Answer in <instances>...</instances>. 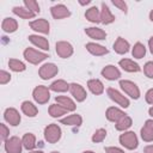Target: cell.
<instances>
[{"instance_id":"obj_1","label":"cell","mask_w":153,"mask_h":153,"mask_svg":"<svg viewBox=\"0 0 153 153\" xmlns=\"http://www.w3.org/2000/svg\"><path fill=\"white\" fill-rule=\"evenodd\" d=\"M23 55H24L25 60L31 65H38V63H41L42 61H44L48 57V55L45 53L38 51V50H36L33 48H26L24 50Z\"/></svg>"},{"instance_id":"obj_2","label":"cell","mask_w":153,"mask_h":153,"mask_svg":"<svg viewBox=\"0 0 153 153\" xmlns=\"http://www.w3.org/2000/svg\"><path fill=\"white\" fill-rule=\"evenodd\" d=\"M61 134H62L61 128L55 123L48 124L44 128V139L49 143H56L61 139Z\"/></svg>"},{"instance_id":"obj_3","label":"cell","mask_w":153,"mask_h":153,"mask_svg":"<svg viewBox=\"0 0 153 153\" xmlns=\"http://www.w3.org/2000/svg\"><path fill=\"white\" fill-rule=\"evenodd\" d=\"M120 143L127 149H135L139 145L137 136L134 131H124L120 135Z\"/></svg>"},{"instance_id":"obj_4","label":"cell","mask_w":153,"mask_h":153,"mask_svg":"<svg viewBox=\"0 0 153 153\" xmlns=\"http://www.w3.org/2000/svg\"><path fill=\"white\" fill-rule=\"evenodd\" d=\"M32 97L36 103L38 104H45L50 99V90L47 86L38 85L32 91Z\"/></svg>"},{"instance_id":"obj_5","label":"cell","mask_w":153,"mask_h":153,"mask_svg":"<svg viewBox=\"0 0 153 153\" xmlns=\"http://www.w3.org/2000/svg\"><path fill=\"white\" fill-rule=\"evenodd\" d=\"M120 86L123 90V92L129 96L133 99H139L140 98V90L137 85L130 80H120Z\"/></svg>"},{"instance_id":"obj_6","label":"cell","mask_w":153,"mask_h":153,"mask_svg":"<svg viewBox=\"0 0 153 153\" xmlns=\"http://www.w3.org/2000/svg\"><path fill=\"white\" fill-rule=\"evenodd\" d=\"M59 73V68L55 63H44L39 67L38 69V75L41 76V79L43 80H48L54 78L56 74Z\"/></svg>"},{"instance_id":"obj_7","label":"cell","mask_w":153,"mask_h":153,"mask_svg":"<svg viewBox=\"0 0 153 153\" xmlns=\"http://www.w3.org/2000/svg\"><path fill=\"white\" fill-rule=\"evenodd\" d=\"M106 93H108V96L110 97V99L111 100H114L116 104H118L120 106H122V108H128L129 106V99L126 97V96H123L121 92H118L116 88H114V87H109L108 90H106Z\"/></svg>"},{"instance_id":"obj_8","label":"cell","mask_w":153,"mask_h":153,"mask_svg":"<svg viewBox=\"0 0 153 153\" xmlns=\"http://www.w3.org/2000/svg\"><path fill=\"white\" fill-rule=\"evenodd\" d=\"M23 142L18 136H11L5 141V151L7 153H22Z\"/></svg>"},{"instance_id":"obj_9","label":"cell","mask_w":153,"mask_h":153,"mask_svg":"<svg viewBox=\"0 0 153 153\" xmlns=\"http://www.w3.org/2000/svg\"><path fill=\"white\" fill-rule=\"evenodd\" d=\"M55 48H56V54L60 57H62V59H67V57L72 56L73 55V51H74L73 45L69 42H66V41L57 42L56 45H55Z\"/></svg>"},{"instance_id":"obj_10","label":"cell","mask_w":153,"mask_h":153,"mask_svg":"<svg viewBox=\"0 0 153 153\" xmlns=\"http://www.w3.org/2000/svg\"><path fill=\"white\" fill-rule=\"evenodd\" d=\"M29 25H30V27H31L32 30H35V31H37V32H41V33H44V35H48V33H49V27H50V25H49L48 20L44 19V18L35 19V20L30 22Z\"/></svg>"},{"instance_id":"obj_11","label":"cell","mask_w":153,"mask_h":153,"mask_svg":"<svg viewBox=\"0 0 153 153\" xmlns=\"http://www.w3.org/2000/svg\"><path fill=\"white\" fill-rule=\"evenodd\" d=\"M4 118L8 124L14 126V127L18 126L20 123V120H22L18 110L14 109V108H7L4 112Z\"/></svg>"},{"instance_id":"obj_12","label":"cell","mask_w":153,"mask_h":153,"mask_svg":"<svg viewBox=\"0 0 153 153\" xmlns=\"http://www.w3.org/2000/svg\"><path fill=\"white\" fill-rule=\"evenodd\" d=\"M69 92L75 98L76 102H84L87 97V93H86L85 88L80 84H76V82H72L69 85Z\"/></svg>"},{"instance_id":"obj_13","label":"cell","mask_w":153,"mask_h":153,"mask_svg":"<svg viewBox=\"0 0 153 153\" xmlns=\"http://www.w3.org/2000/svg\"><path fill=\"white\" fill-rule=\"evenodd\" d=\"M50 12H51V16H53L54 19H63V18H67V17L71 16V12H69L68 7L62 5V4L53 6L50 8Z\"/></svg>"},{"instance_id":"obj_14","label":"cell","mask_w":153,"mask_h":153,"mask_svg":"<svg viewBox=\"0 0 153 153\" xmlns=\"http://www.w3.org/2000/svg\"><path fill=\"white\" fill-rule=\"evenodd\" d=\"M102 76H104L108 80H116L120 79L121 76V72L117 67H115L114 65H108L102 69Z\"/></svg>"},{"instance_id":"obj_15","label":"cell","mask_w":153,"mask_h":153,"mask_svg":"<svg viewBox=\"0 0 153 153\" xmlns=\"http://www.w3.org/2000/svg\"><path fill=\"white\" fill-rule=\"evenodd\" d=\"M118 65L123 71L129 72V73H136V72L141 71V67L131 59H122V60H120Z\"/></svg>"},{"instance_id":"obj_16","label":"cell","mask_w":153,"mask_h":153,"mask_svg":"<svg viewBox=\"0 0 153 153\" xmlns=\"http://www.w3.org/2000/svg\"><path fill=\"white\" fill-rule=\"evenodd\" d=\"M85 33L90 38L96 39V41H102V39H105L106 38V32L103 29H100V27H94V26L86 27L85 29Z\"/></svg>"},{"instance_id":"obj_17","label":"cell","mask_w":153,"mask_h":153,"mask_svg":"<svg viewBox=\"0 0 153 153\" xmlns=\"http://www.w3.org/2000/svg\"><path fill=\"white\" fill-rule=\"evenodd\" d=\"M85 48H86V50H87L90 54H92V55H94V56H103V55H105V54L109 53V50H108L105 47H103V45H100V44H97V43H93V42L86 43Z\"/></svg>"},{"instance_id":"obj_18","label":"cell","mask_w":153,"mask_h":153,"mask_svg":"<svg viewBox=\"0 0 153 153\" xmlns=\"http://www.w3.org/2000/svg\"><path fill=\"white\" fill-rule=\"evenodd\" d=\"M112 48H114V50H115L117 54L122 55V54H126V53L129 51L130 44H129V42H128L127 39H124L123 37H118V38L115 41Z\"/></svg>"},{"instance_id":"obj_19","label":"cell","mask_w":153,"mask_h":153,"mask_svg":"<svg viewBox=\"0 0 153 153\" xmlns=\"http://www.w3.org/2000/svg\"><path fill=\"white\" fill-rule=\"evenodd\" d=\"M114 20H115V16L111 13L108 5H105V2H103L102 10H100V23L104 25H108V24H111Z\"/></svg>"},{"instance_id":"obj_20","label":"cell","mask_w":153,"mask_h":153,"mask_svg":"<svg viewBox=\"0 0 153 153\" xmlns=\"http://www.w3.org/2000/svg\"><path fill=\"white\" fill-rule=\"evenodd\" d=\"M124 115H126V114H124L121 109H118V108H116V106H110V108H108V109H106V112H105V116H106L108 121L115 122V123H116L120 118H122Z\"/></svg>"},{"instance_id":"obj_21","label":"cell","mask_w":153,"mask_h":153,"mask_svg":"<svg viewBox=\"0 0 153 153\" xmlns=\"http://www.w3.org/2000/svg\"><path fill=\"white\" fill-rule=\"evenodd\" d=\"M55 100H56V103H57L60 106H62V108L66 109L67 111H74L75 108H76L75 103H74L69 97H67V96H57V97L55 98Z\"/></svg>"},{"instance_id":"obj_22","label":"cell","mask_w":153,"mask_h":153,"mask_svg":"<svg viewBox=\"0 0 153 153\" xmlns=\"http://www.w3.org/2000/svg\"><path fill=\"white\" fill-rule=\"evenodd\" d=\"M27 38L33 45H36V47H38L43 50H49V42H48L47 38H44L42 36H38V35H30Z\"/></svg>"},{"instance_id":"obj_23","label":"cell","mask_w":153,"mask_h":153,"mask_svg":"<svg viewBox=\"0 0 153 153\" xmlns=\"http://www.w3.org/2000/svg\"><path fill=\"white\" fill-rule=\"evenodd\" d=\"M87 87L96 96H99L104 92V85L99 79H90L87 81Z\"/></svg>"},{"instance_id":"obj_24","label":"cell","mask_w":153,"mask_h":153,"mask_svg":"<svg viewBox=\"0 0 153 153\" xmlns=\"http://www.w3.org/2000/svg\"><path fill=\"white\" fill-rule=\"evenodd\" d=\"M20 108H22L23 114L26 115L27 117H35V116L38 114V109H37V106H36L33 103L29 102V100L23 102L22 105H20Z\"/></svg>"},{"instance_id":"obj_25","label":"cell","mask_w":153,"mask_h":153,"mask_svg":"<svg viewBox=\"0 0 153 153\" xmlns=\"http://www.w3.org/2000/svg\"><path fill=\"white\" fill-rule=\"evenodd\" d=\"M60 123L66 124V126H72V127H80L81 123H82V118H81L80 115L73 114V115H69V116H67L65 118H61Z\"/></svg>"},{"instance_id":"obj_26","label":"cell","mask_w":153,"mask_h":153,"mask_svg":"<svg viewBox=\"0 0 153 153\" xmlns=\"http://www.w3.org/2000/svg\"><path fill=\"white\" fill-rule=\"evenodd\" d=\"M1 29H2L5 32H7V33H12V32H14V31L18 29V23H17L16 19H13V18H11V17H7V18H5V19L2 20V23H1Z\"/></svg>"},{"instance_id":"obj_27","label":"cell","mask_w":153,"mask_h":153,"mask_svg":"<svg viewBox=\"0 0 153 153\" xmlns=\"http://www.w3.org/2000/svg\"><path fill=\"white\" fill-rule=\"evenodd\" d=\"M12 11H13V13H14L16 16H18V17H20V18H23V19H32V18H35V16H36V13H33V12L30 11L29 8L22 7V6H14Z\"/></svg>"},{"instance_id":"obj_28","label":"cell","mask_w":153,"mask_h":153,"mask_svg":"<svg viewBox=\"0 0 153 153\" xmlns=\"http://www.w3.org/2000/svg\"><path fill=\"white\" fill-rule=\"evenodd\" d=\"M85 18L91 23H100V11L96 6H92L88 10H86Z\"/></svg>"},{"instance_id":"obj_29","label":"cell","mask_w":153,"mask_h":153,"mask_svg":"<svg viewBox=\"0 0 153 153\" xmlns=\"http://www.w3.org/2000/svg\"><path fill=\"white\" fill-rule=\"evenodd\" d=\"M22 142H23V147L25 149L32 151L36 147V136L32 133H26L22 137Z\"/></svg>"},{"instance_id":"obj_30","label":"cell","mask_w":153,"mask_h":153,"mask_svg":"<svg viewBox=\"0 0 153 153\" xmlns=\"http://www.w3.org/2000/svg\"><path fill=\"white\" fill-rule=\"evenodd\" d=\"M69 85L67 81L62 80V79H59V80H55L50 86H49V90L50 91H54V92H66V91H69Z\"/></svg>"},{"instance_id":"obj_31","label":"cell","mask_w":153,"mask_h":153,"mask_svg":"<svg viewBox=\"0 0 153 153\" xmlns=\"http://www.w3.org/2000/svg\"><path fill=\"white\" fill-rule=\"evenodd\" d=\"M131 123H133L131 117H129L128 115H124L122 118H120V120L116 122L115 127H116V129L120 130V131H126L127 129H129V128L131 127Z\"/></svg>"},{"instance_id":"obj_32","label":"cell","mask_w":153,"mask_h":153,"mask_svg":"<svg viewBox=\"0 0 153 153\" xmlns=\"http://www.w3.org/2000/svg\"><path fill=\"white\" fill-rule=\"evenodd\" d=\"M140 134H141V139L146 142H152L153 141V128L148 124H143V127L141 128L140 130Z\"/></svg>"},{"instance_id":"obj_33","label":"cell","mask_w":153,"mask_h":153,"mask_svg":"<svg viewBox=\"0 0 153 153\" xmlns=\"http://www.w3.org/2000/svg\"><path fill=\"white\" fill-rule=\"evenodd\" d=\"M68 111L66 109H63L62 106H60L59 104H51L49 106V115L54 118H59L61 116H63L65 114H67Z\"/></svg>"},{"instance_id":"obj_34","label":"cell","mask_w":153,"mask_h":153,"mask_svg":"<svg viewBox=\"0 0 153 153\" xmlns=\"http://www.w3.org/2000/svg\"><path fill=\"white\" fill-rule=\"evenodd\" d=\"M131 55L135 59H142L146 55V48H145V45L142 43H140V42L135 43L134 47H133V49H131Z\"/></svg>"},{"instance_id":"obj_35","label":"cell","mask_w":153,"mask_h":153,"mask_svg":"<svg viewBox=\"0 0 153 153\" xmlns=\"http://www.w3.org/2000/svg\"><path fill=\"white\" fill-rule=\"evenodd\" d=\"M8 67L11 71L13 72H24L26 69V66L24 62H22L20 60L17 59H10L8 61Z\"/></svg>"},{"instance_id":"obj_36","label":"cell","mask_w":153,"mask_h":153,"mask_svg":"<svg viewBox=\"0 0 153 153\" xmlns=\"http://www.w3.org/2000/svg\"><path fill=\"white\" fill-rule=\"evenodd\" d=\"M106 137V130L105 129H103V128H99V129H97L94 133H93V135H92V141L93 142H102L104 139Z\"/></svg>"},{"instance_id":"obj_37","label":"cell","mask_w":153,"mask_h":153,"mask_svg":"<svg viewBox=\"0 0 153 153\" xmlns=\"http://www.w3.org/2000/svg\"><path fill=\"white\" fill-rule=\"evenodd\" d=\"M24 5L26 8H29L30 11H32L33 13H39V5L36 0H24Z\"/></svg>"},{"instance_id":"obj_38","label":"cell","mask_w":153,"mask_h":153,"mask_svg":"<svg viewBox=\"0 0 153 153\" xmlns=\"http://www.w3.org/2000/svg\"><path fill=\"white\" fill-rule=\"evenodd\" d=\"M143 73L147 78L153 79V61H148L143 66Z\"/></svg>"},{"instance_id":"obj_39","label":"cell","mask_w":153,"mask_h":153,"mask_svg":"<svg viewBox=\"0 0 153 153\" xmlns=\"http://www.w3.org/2000/svg\"><path fill=\"white\" fill-rule=\"evenodd\" d=\"M8 137H10V129L7 128V126H6V124L0 123V139L5 142Z\"/></svg>"},{"instance_id":"obj_40","label":"cell","mask_w":153,"mask_h":153,"mask_svg":"<svg viewBox=\"0 0 153 153\" xmlns=\"http://www.w3.org/2000/svg\"><path fill=\"white\" fill-rule=\"evenodd\" d=\"M112 4H114L116 7H118L122 12H124V13L128 12V6H127V4H126L123 0H112Z\"/></svg>"},{"instance_id":"obj_41","label":"cell","mask_w":153,"mask_h":153,"mask_svg":"<svg viewBox=\"0 0 153 153\" xmlns=\"http://www.w3.org/2000/svg\"><path fill=\"white\" fill-rule=\"evenodd\" d=\"M11 80V74L8 73V72H6V71H1L0 72V84L1 85H5V84H7L8 81Z\"/></svg>"},{"instance_id":"obj_42","label":"cell","mask_w":153,"mask_h":153,"mask_svg":"<svg viewBox=\"0 0 153 153\" xmlns=\"http://www.w3.org/2000/svg\"><path fill=\"white\" fill-rule=\"evenodd\" d=\"M145 99L148 104H152L153 105V88H149L147 92H146V96H145Z\"/></svg>"},{"instance_id":"obj_43","label":"cell","mask_w":153,"mask_h":153,"mask_svg":"<svg viewBox=\"0 0 153 153\" xmlns=\"http://www.w3.org/2000/svg\"><path fill=\"white\" fill-rule=\"evenodd\" d=\"M105 153H124V151L118 147L111 146V147H105Z\"/></svg>"},{"instance_id":"obj_44","label":"cell","mask_w":153,"mask_h":153,"mask_svg":"<svg viewBox=\"0 0 153 153\" xmlns=\"http://www.w3.org/2000/svg\"><path fill=\"white\" fill-rule=\"evenodd\" d=\"M143 153H153V145H148L143 148Z\"/></svg>"},{"instance_id":"obj_45","label":"cell","mask_w":153,"mask_h":153,"mask_svg":"<svg viewBox=\"0 0 153 153\" xmlns=\"http://www.w3.org/2000/svg\"><path fill=\"white\" fill-rule=\"evenodd\" d=\"M148 47H149V50H151V54L153 55V36L148 39Z\"/></svg>"},{"instance_id":"obj_46","label":"cell","mask_w":153,"mask_h":153,"mask_svg":"<svg viewBox=\"0 0 153 153\" xmlns=\"http://www.w3.org/2000/svg\"><path fill=\"white\" fill-rule=\"evenodd\" d=\"M145 123H146V124H148V126H151V127L153 128V120H147Z\"/></svg>"},{"instance_id":"obj_47","label":"cell","mask_w":153,"mask_h":153,"mask_svg":"<svg viewBox=\"0 0 153 153\" xmlns=\"http://www.w3.org/2000/svg\"><path fill=\"white\" fill-rule=\"evenodd\" d=\"M148 114H149V116H151V117H153V105L149 108V110H148Z\"/></svg>"},{"instance_id":"obj_48","label":"cell","mask_w":153,"mask_h":153,"mask_svg":"<svg viewBox=\"0 0 153 153\" xmlns=\"http://www.w3.org/2000/svg\"><path fill=\"white\" fill-rule=\"evenodd\" d=\"M90 2H91L90 0H86V1H79L80 5H87V4H90Z\"/></svg>"},{"instance_id":"obj_49","label":"cell","mask_w":153,"mask_h":153,"mask_svg":"<svg viewBox=\"0 0 153 153\" xmlns=\"http://www.w3.org/2000/svg\"><path fill=\"white\" fill-rule=\"evenodd\" d=\"M149 19H151V22H153V10L149 12Z\"/></svg>"},{"instance_id":"obj_50","label":"cell","mask_w":153,"mask_h":153,"mask_svg":"<svg viewBox=\"0 0 153 153\" xmlns=\"http://www.w3.org/2000/svg\"><path fill=\"white\" fill-rule=\"evenodd\" d=\"M29 153H43L42 151H30Z\"/></svg>"},{"instance_id":"obj_51","label":"cell","mask_w":153,"mask_h":153,"mask_svg":"<svg viewBox=\"0 0 153 153\" xmlns=\"http://www.w3.org/2000/svg\"><path fill=\"white\" fill-rule=\"evenodd\" d=\"M82 153H94L93 151H85V152H82Z\"/></svg>"},{"instance_id":"obj_52","label":"cell","mask_w":153,"mask_h":153,"mask_svg":"<svg viewBox=\"0 0 153 153\" xmlns=\"http://www.w3.org/2000/svg\"><path fill=\"white\" fill-rule=\"evenodd\" d=\"M50 153H60V152H57V151H53V152H50Z\"/></svg>"}]
</instances>
